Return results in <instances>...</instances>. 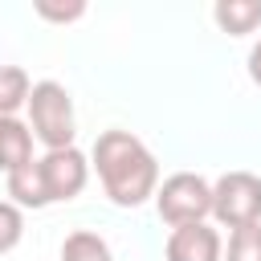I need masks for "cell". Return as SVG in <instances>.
I'll return each instance as SVG.
<instances>
[{
	"label": "cell",
	"instance_id": "1",
	"mask_svg": "<svg viewBox=\"0 0 261 261\" xmlns=\"http://www.w3.org/2000/svg\"><path fill=\"white\" fill-rule=\"evenodd\" d=\"M90 167L114 208H143L159 192V159L130 130H102L90 151Z\"/></svg>",
	"mask_w": 261,
	"mask_h": 261
},
{
	"label": "cell",
	"instance_id": "2",
	"mask_svg": "<svg viewBox=\"0 0 261 261\" xmlns=\"http://www.w3.org/2000/svg\"><path fill=\"white\" fill-rule=\"evenodd\" d=\"M90 155L82 147H65V151H45L41 159H33L29 167L4 175L8 179V200L16 208H53V204H69L86 192L90 184Z\"/></svg>",
	"mask_w": 261,
	"mask_h": 261
},
{
	"label": "cell",
	"instance_id": "3",
	"mask_svg": "<svg viewBox=\"0 0 261 261\" xmlns=\"http://www.w3.org/2000/svg\"><path fill=\"white\" fill-rule=\"evenodd\" d=\"M24 122L33 130V139L45 147V151H65V147H77V110H73V94L53 82V77H41L33 82V94H29V106H24Z\"/></svg>",
	"mask_w": 261,
	"mask_h": 261
},
{
	"label": "cell",
	"instance_id": "4",
	"mask_svg": "<svg viewBox=\"0 0 261 261\" xmlns=\"http://www.w3.org/2000/svg\"><path fill=\"white\" fill-rule=\"evenodd\" d=\"M151 204L167 228L212 220V179H204L200 171H171L167 179H159Z\"/></svg>",
	"mask_w": 261,
	"mask_h": 261
},
{
	"label": "cell",
	"instance_id": "5",
	"mask_svg": "<svg viewBox=\"0 0 261 261\" xmlns=\"http://www.w3.org/2000/svg\"><path fill=\"white\" fill-rule=\"evenodd\" d=\"M212 220H216V228H228V232L261 224V175L224 171L212 184Z\"/></svg>",
	"mask_w": 261,
	"mask_h": 261
},
{
	"label": "cell",
	"instance_id": "6",
	"mask_svg": "<svg viewBox=\"0 0 261 261\" xmlns=\"http://www.w3.org/2000/svg\"><path fill=\"white\" fill-rule=\"evenodd\" d=\"M163 257L167 261H224V237H220V228L212 220L184 224V228L167 232Z\"/></svg>",
	"mask_w": 261,
	"mask_h": 261
},
{
	"label": "cell",
	"instance_id": "7",
	"mask_svg": "<svg viewBox=\"0 0 261 261\" xmlns=\"http://www.w3.org/2000/svg\"><path fill=\"white\" fill-rule=\"evenodd\" d=\"M33 130L24 118H0V171L12 175L20 167H29L37 155H33Z\"/></svg>",
	"mask_w": 261,
	"mask_h": 261
},
{
	"label": "cell",
	"instance_id": "8",
	"mask_svg": "<svg viewBox=\"0 0 261 261\" xmlns=\"http://www.w3.org/2000/svg\"><path fill=\"white\" fill-rule=\"evenodd\" d=\"M212 20L228 37H249L261 29V0H216Z\"/></svg>",
	"mask_w": 261,
	"mask_h": 261
},
{
	"label": "cell",
	"instance_id": "9",
	"mask_svg": "<svg viewBox=\"0 0 261 261\" xmlns=\"http://www.w3.org/2000/svg\"><path fill=\"white\" fill-rule=\"evenodd\" d=\"M29 94H33V77L20 65H0V118H20Z\"/></svg>",
	"mask_w": 261,
	"mask_h": 261
},
{
	"label": "cell",
	"instance_id": "10",
	"mask_svg": "<svg viewBox=\"0 0 261 261\" xmlns=\"http://www.w3.org/2000/svg\"><path fill=\"white\" fill-rule=\"evenodd\" d=\"M61 261H114V249L94 228H73L61 241Z\"/></svg>",
	"mask_w": 261,
	"mask_h": 261
},
{
	"label": "cell",
	"instance_id": "11",
	"mask_svg": "<svg viewBox=\"0 0 261 261\" xmlns=\"http://www.w3.org/2000/svg\"><path fill=\"white\" fill-rule=\"evenodd\" d=\"M224 261H261V224L232 228L224 241Z\"/></svg>",
	"mask_w": 261,
	"mask_h": 261
},
{
	"label": "cell",
	"instance_id": "12",
	"mask_svg": "<svg viewBox=\"0 0 261 261\" xmlns=\"http://www.w3.org/2000/svg\"><path fill=\"white\" fill-rule=\"evenodd\" d=\"M20 241H24V208H16L12 200H0V257H8Z\"/></svg>",
	"mask_w": 261,
	"mask_h": 261
},
{
	"label": "cell",
	"instance_id": "13",
	"mask_svg": "<svg viewBox=\"0 0 261 261\" xmlns=\"http://www.w3.org/2000/svg\"><path fill=\"white\" fill-rule=\"evenodd\" d=\"M33 12H37L41 20H49V24H73V20H82V16H86V4H82V0H69V4L37 0V4H33Z\"/></svg>",
	"mask_w": 261,
	"mask_h": 261
},
{
	"label": "cell",
	"instance_id": "14",
	"mask_svg": "<svg viewBox=\"0 0 261 261\" xmlns=\"http://www.w3.org/2000/svg\"><path fill=\"white\" fill-rule=\"evenodd\" d=\"M245 65H249V82L261 90V37L253 41V49H249V61H245Z\"/></svg>",
	"mask_w": 261,
	"mask_h": 261
}]
</instances>
